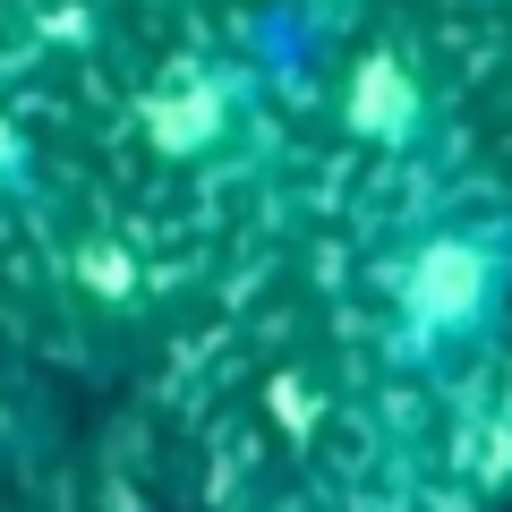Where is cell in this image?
<instances>
[{
	"label": "cell",
	"mask_w": 512,
	"mask_h": 512,
	"mask_svg": "<svg viewBox=\"0 0 512 512\" xmlns=\"http://www.w3.org/2000/svg\"><path fill=\"white\" fill-rule=\"evenodd\" d=\"M350 9H359V0H265V9H256V26H248V43H256V60L291 86V77H308L316 60L342 43Z\"/></svg>",
	"instance_id": "cell-4"
},
{
	"label": "cell",
	"mask_w": 512,
	"mask_h": 512,
	"mask_svg": "<svg viewBox=\"0 0 512 512\" xmlns=\"http://www.w3.org/2000/svg\"><path fill=\"white\" fill-rule=\"evenodd\" d=\"M18 205H43V154L9 111H0V214H18Z\"/></svg>",
	"instance_id": "cell-5"
},
{
	"label": "cell",
	"mask_w": 512,
	"mask_h": 512,
	"mask_svg": "<svg viewBox=\"0 0 512 512\" xmlns=\"http://www.w3.org/2000/svg\"><path fill=\"white\" fill-rule=\"evenodd\" d=\"M333 120L359 154L393 171H436L453 163V94L444 69L427 60L419 35H367L350 43L342 86H333Z\"/></svg>",
	"instance_id": "cell-2"
},
{
	"label": "cell",
	"mask_w": 512,
	"mask_h": 512,
	"mask_svg": "<svg viewBox=\"0 0 512 512\" xmlns=\"http://www.w3.org/2000/svg\"><path fill=\"white\" fill-rule=\"evenodd\" d=\"M384 359L419 384H461L512 333V205L487 188H427L367 265Z\"/></svg>",
	"instance_id": "cell-1"
},
{
	"label": "cell",
	"mask_w": 512,
	"mask_h": 512,
	"mask_svg": "<svg viewBox=\"0 0 512 512\" xmlns=\"http://www.w3.org/2000/svg\"><path fill=\"white\" fill-rule=\"evenodd\" d=\"M274 86L282 77L256 60V43H239V52H188L146 86L137 128H146V146L163 163H222V154H239L256 137Z\"/></svg>",
	"instance_id": "cell-3"
}]
</instances>
